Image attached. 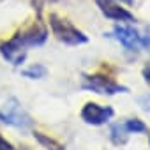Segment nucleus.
<instances>
[{
    "label": "nucleus",
    "instance_id": "12",
    "mask_svg": "<svg viewBox=\"0 0 150 150\" xmlns=\"http://www.w3.org/2000/svg\"><path fill=\"white\" fill-rule=\"evenodd\" d=\"M138 104L141 106L143 111H150V94L139 96V97H138Z\"/></svg>",
    "mask_w": 150,
    "mask_h": 150
},
{
    "label": "nucleus",
    "instance_id": "14",
    "mask_svg": "<svg viewBox=\"0 0 150 150\" xmlns=\"http://www.w3.org/2000/svg\"><path fill=\"white\" fill-rule=\"evenodd\" d=\"M0 150H14V146H13L2 134H0Z\"/></svg>",
    "mask_w": 150,
    "mask_h": 150
},
{
    "label": "nucleus",
    "instance_id": "3",
    "mask_svg": "<svg viewBox=\"0 0 150 150\" xmlns=\"http://www.w3.org/2000/svg\"><path fill=\"white\" fill-rule=\"evenodd\" d=\"M0 122L18 127V129H28L34 124L32 117L25 111V108L16 97H9L7 103L0 108Z\"/></svg>",
    "mask_w": 150,
    "mask_h": 150
},
{
    "label": "nucleus",
    "instance_id": "15",
    "mask_svg": "<svg viewBox=\"0 0 150 150\" xmlns=\"http://www.w3.org/2000/svg\"><path fill=\"white\" fill-rule=\"evenodd\" d=\"M143 78H145V81H146V83L150 85V65L143 69Z\"/></svg>",
    "mask_w": 150,
    "mask_h": 150
},
{
    "label": "nucleus",
    "instance_id": "10",
    "mask_svg": "<svg viewBox=\"0 0 150 150\" xmlns=\"http://www.w3.org/2000/svg\"><path fill=\"white\" fill-rule=\"evenodd\" d=\"M46 74H48V69L42 64H34V65L27 67L25 71H21V76H25L28 80H41V78L46 76Z\"/></svg>",
    "mask_w": 150,
    "mask_h": 150
},
{
    "label": "nucleus",
    "instance_id": "11",
    "mask_svg": "<svg viewBox=\"0 0 150 150\" xmlns=\"http://www.w3.org/2000/svg\"><path fill=\"white\" fill-rule=\"evenodd\" d=\"M124 127H125V131L129 134H138V132H146L148 131L146 124L143 120H139V118H129V120H125Z\"/></svg>",
    "mask_w": 150,
    "mask_h": 150
},
{
    "label": "nucleus",
    "instance_id": "1",
    "mask_svg": "<svg viewBox=\"0 0 150 150\" xmlns=\"http://www.w3.org/2000/svg\"><path fill=\"white\" fill-rule=\"evenodd\" d=\"M48 39V30L46 27L37 20L27 28H21L16 32L9 41L0 44V55H2L11 65L18 67L25 62L27 58V48L32 46H41Z\"/></svg>",
    "mask_w": 150,
    "mask_h": 150
},
{
    "label": "nucleus",
    "instance_id": "2",
    "mask_svg": "<svg viewBox=\"0 0 150 150\" xmlns=\"http://www.w3.org/2000/svg\"><path fill=\"white\" fill-rule=\"evenodd\" d=\"M50 27L53 35L67 46H80L88 42V37L81 30H78L69 20H64L57 14H50Z\"/></svg>",
    "mask_w": 150,
    "mask_h": 150
},
{
    "label": "nucleus",
    "instance_id": "16",
    "mask_svg": "<svg viewBox=\"0 0 150 150\" xmlns=\"http://www.w3.org/2000/svg\"><path fill=\"white\" fill-rule=\"evenodd\" d=\"M120 2H124V4H127V6H131V4L134 2V0H120Z\"/></svg>",
    "mask_w": 150,
    "mask_h": 150
},
{
    "label": "nucleus",
    "instance_id": "8",
    "mask_svg": "<svg viewBox=\"0 0 150 150\" xmlns=\"http://www.w3.org/2000/svg\"><path fill=\"white\" fill-rule=\"evenodd\" d=\"M127 136H129V132L125 131L124 124H113V125L110 127V138H111V141H113L115 145H124V143H127Z\"/></svg>",
    "mask_w": 150,
    "mask_h": 150
},
{
    "label": "nucleus",
    "instance_id": "4",
    "mask_svg": "<svg viewBox=\"0 0 150 150\" xmlns=\"http://www.w3.org/2000/svg\"><path fill=\"white\" fill-rule=\"evenodd\" d=\"M81 88L92 90V92L101 94V96H115V94H127L129 92L127 87L113 81L108 76H103V74H88V76H83Z\"/></svg>",
    "mask_w": 150,
    "mask_h": 150
},
{
    "label": "nucleus",
    "instance_id": "7",
    "mask_svg": "<svg viewBox=\"0 0 150 150\" xmlns=\"http://www.w3.org/2000/svg\"><path fill=\"white\" fill-rule=\"evenodd\" d=\"M96 2H97L101 13L108 20H113V21H134V16L127 9L117 6L113 0H96Z\"/></svg>",
    "mask_w": 150,
    "mask_h": 150
},
{
    "label": "nucleus",
    "instance_id": "9",
    "mask_svg": "<svg viewBox=\"0 0 150 150\" xmlns=\"http://www.w3.org/2000/svg\"><path fill=\"white\" fill-rule=\"evenodd\" d=\"M34 138H35L46 150H65V146H64L62 143H58L57 139H53V138H50V136L39 132V131H34Z\"/></svg>",
    "mask_w": 150,
    "mask_h": 150
},
{
    "label": "nucleus",
    "instance_id": "5",
    "mask_svg": "<svg viewBox=\"0 0 150 150\" xmlns=\"http://www.w3.org/2000/svg\"><path fill=\"white\" fill-rule=\"evenodd\" d=\"M113 113L115 111L111 106H101L97 103H87L81 108V118L88 125H103L111 120Z\"/></svg>",
    "mask_w": 150,
    "mask_h": 150
},
{
    "label": "nucleus",
    "instance_id": "17",
    "mask_svg": "<svg viewBox=\"0 0 150 150\" xmlns=\"http://www.w3.org/2000/svg\"><path fill=\"white\" fill-rule=\"evenodd\" d=\"M148 141H150V138H148Z\"/></svg>",
    "mask_w": 150,
    "mask_h": 150
},
{
    "label": "nucleus",
    "instance_id": "6",
    "mask_svg": "<svg viewBox=\"0 0 150 150\" xmlns=\"http://www.w3.org/2000/svg\"><path fill=\"white\" fill-rule=\"evenodd\" d=\"M110 37L117 39L127 51H138L141 48V35L132 27H120L118 25V27L113 28V32L110 34Z\"/></svg>",
    "mask_w": 150,
    "mask_h": 150
},
{
    "label": "nucleus",
    "instance_id": "13",
    "mask_svg": "<svg viewBox=\"0 0 150 150\" xmlns=\"http://www.w3.org/2000/svg\"><path fill=\"white\" fill-rule=\"evenodd\" d=\"M141 46H143L146 51H150V28H146V34L141 35Z\"/></svg>",
    "mask_w": 150,
    "mask_h": 150
}]
</instances>
